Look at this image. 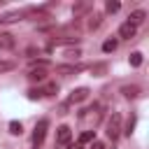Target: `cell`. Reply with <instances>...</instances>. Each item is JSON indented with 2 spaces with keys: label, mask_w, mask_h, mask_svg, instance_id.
<instances>
[{
  "label": "cell",
  "mask_w": 149,
  "mask_h": 149,
  "mask_svg": "<svg viewBox=\"0 0 149 149\" xmlns=\"http://www.w3.org/2000/svg\"><path fill=\"white\" fill-rule=\"evenodd\" d=\"M100 119H102V107H100V102H93V105H88L86 109L79 112V121H81V123H88V130H93V126H95Z\"/></svg>",
  "instance_id": "obj_1"
},
{
  "label": "cell",
  "mask_w": 149,
  "mask_h": 149,
  "mask_svg": "<svg viewBox=\"0 0 149 149\" xmlns=\"http://www.w3.org/2000/svg\"><path fill=\"white\" fill-rule=\"evenodd\" d=\"M105 133H107V137H109L112 142L121 135V114H119V112H112V116H109L107 123H105Z\"/></svg>",
  "instance_id": "obj_2"
},
{
  "label": "cell",
  "mask_w": 149,
  "mask_h": 149,
  "mask_svg": "<svg viewBox=\"0 0 149 149\" xmlns=\"http://www.w3.org/2000/svg\"><path fill=\"white\" fill-rule=\"evenodd\" d=\"M70 140H72L70 126H58L56 128V149H70Z\"/></svg>",
  "instance_id": "obj_3"
},
{
  "label": "cell",
  "mask_w": 149,
  "mask_h": 149,
  "mask_svg": "<svg viewBox=\"0 0 149 149\" xmlns=\"http://www.w3.org/2000/svg\"><path fill=\"white\" fill-rule=\"evenodd\" d=\"M47 130H49V119H40V121L35 123V130H33V144H35V147H40V144L44 142Z\"/></svg>",
  "instance_id": "obj_4"
},
{
  "label": "cell",
  "mask_w": 149,
  "mask_h": 149,
  "mask_svg": "<svg viewBox=\"0 0 149 149\" xmlns=\"http://www.w3.org/2000/svg\"><path fill=\"white\" fill-rule=\"evenodd\" d=\"M86 65H81V63H65V65H56V72L58 74H77V72H81Z\"/></svg>",
  "instance_id": "obj_5"
},
{
  "label": "cell",
  "mask_w": 149,
  "mask_h": 149,
  "mask_svg": "<svg viewBox=\"0 0 149 149\" xmlns=\"http://www.w3.org/2000/svg\"><path fill=\"white\" fill-rule=\"evenodd\" d=\"M86 98H88V88H86V86H79V88H74V91L70 93L68 102L74 105V102H81V100H86Z\"/></svg>",
  "instance_id": "obj_6"
},
{
  "label": "cell",
  "mask_w": 149,
  "mask_h": 149,
  "mask_svg": "<svg viewBox=\"0 0 149 149\" xmlns=\"http://www.w3.org/2000/svg\"><path fill=\"white\" fill-rule=\"evenodd\" d=\"M135 30H137V28H135L133 23H128V21H126V23H121V26H119V37L130 40V37H135Z\"/></svg>",
  "instance_id": "obj_7"
},
{
  "label": "cell",
  "mask_w": 149,
  "mask_h": 149,
  "mask_svg": "<svg viewBox=\"0 0 149 149\" xmlns=\"http://www.w3.org/2000/svg\"><path fill=\"white\" fill-rule=\"evenodd\" d=\"M28 79H30V81H44V79H47V68H30Z\"/></svg>",
  "instance_id": "obj_8"
},
{
  "label": "cell",
  "mask_w": 149,
  "mask_h": 149,
  "mask_svg": "<svg viewBox=\"0 0 149 149\" xmlns=\"http://www.w3.org/2000/svg\"><path fill=\"white\" fill-rule=\"evenodd\" d=\"M144 16H147V14H144L142 9H135V12H130V16H128V23H133V26L137 28V26L144 21Z\"/></svg>",
  "instance_id": "obj_9"
},
{
  "label": "cell",
  "mask_w": 149,
  "mask_h": 149,
  "mask_svg": "<svg viewBox=\"0 0 149 149\" xmlns=\"http://www.w3.org/2000/svg\"><path fill=\"white\" fill-rule=\"evenodd\" d=\"M14 47V35L12 33H0V49H12Z\"/></svg>",
  "instance_id": "obj_10"
},
{
  "label": "cell",
  "mask_w": 149,
  "mask_h": 149,
  "mask_svg": "<svg viewBox=\"0 0 149 149\" xmlns=\"http://www.w3.org/2000/svg\"><path fill=\"white\" fill-rule=\"evenodd\" d=\"M21 16H23V12H7V14L0 16V23H14V21H19Z\"/></svg>",
  "instance_id": "obj_11"
},
{
  "label": "cell",
  "mask_w": 149,
  "mask_h": 149,
  "mask_svg": "<svg viewBox=\"0 0 149 149\" xmlns=\"http://www.w3.org/2000/svg\"><path fill=\"white\" fill-rule=\"evenodd\" d=\"M116 47H119V40H116V37H109V40H105V42H102V51H105V54L116 51Z\"/></svg>",
  "instance_id": "obj_12"
},
{
  "label": "cell",
  "mask_w": 149,
  "mask_h": 149,
  "mask_svg": "<svg viewBox=\"0 0 149 149\" xmlns=\"http://www.w3.org/2000/svg\"><path fill=\"white\" fill-rule=\"evenodd\" d=\"M121 93H123L126 98H137V95H140V86H135V84L123 86V88H121Z\"/></svg>",
  "instance_id": "obj_13"
},
{
  "label": "cell",
  "mask_w": 149,
  "mask_h": 149,
  "mask_svg": "<svg viewBox=\"0 0 149 149\" xmlns=\"http://www.w3.org/2000/svg\"><path fill=\"white\" fill-rule=\"evenodd\" d=\"M135 121H137V119H135V116H130V119L126 121V126H121V133L130 137V135H133V130H135Z\"/></svg>",
  "instance_id": "obj_14"
},
{
  "label": "cell",
  "mask_w": 149,
  "mask_h": 149,
  "mask_svg": "<svg viewBox=\"0 0 149 149\" xmlns=\"http://www.w3.org/2000/svg\"><path fill=\"white\" fill-rule=\"evenodd\" d=\"M142 61H144V56H142L140 51H133V54H130V58H128V63H130L133 68H140V65H142Z\"/></svg>",
  "instance_id": "obj_15"
},
{
  "label": "cell",
  "mask_w": 149,
  "mask_h": 149,
  "mask_svg": "<svg viewBox=\"0 0 149 149\" xmlns=\"http://www.w3.org/2000/svg\"><path fill=\"white\" fill-rule=\"evenodd\" d=\"M91 72H93V77H102L107 72V65L105 63H95V65H91Z\"/></svg>",
  "instance_id": "obj_16"
},
{
  "label": "cell",
  "mask_w": 149,
  "mask_h": 149,
  "mask_svg": "<svg viewBox=\"0 0 149 149\" xmlns=\"http://www.w3.org/2000/svg\"><path fill=\"white\" fill-rule=\"evenodd\" d=\"M95 137H93V130H84L81 135H79V140H77V144L81 147V144H86V142H93Z\"/></svg>",
  "instance_id": "obj_17"
},
{
  "label": "cell",
  "mask_w": 149,
  "mask_h": 149,
  "mask_svg": "<svg viewBox=\"0 0 149 149\" xmlns=\"http://www.w3.org/2000/svg\"><path fill=\"white\" fill-rule=\"evenodd\" d=\"M7 128H9V133H12V135H21V133H23L21 121H9V126H7Z\"/></svg>",
  "instance_id": "obj_18"
},
{
  "label": "cell",
  "mask_w": 149,
  "mask_h": 149,
  "mask_svg": "<svg viewBox=\"0 0 149 149\" xmlns=\"http://www.w3.org/2000/svg\"><path fill=\"white\" fill-rule=\"evenodd\" d=\"M56 93H58V84H54V81L42 88V95H56Z\"/></svg>",
  "instance_id": "obj_19"
},
{
  "label": "cell",
  "mask_w": 149,
  "mask_h": 149,
  "mask_svg": "<svg viewBox=\"0 0 149 149\" xmlns=\"http://www.w3.org/2000/svg\"><path fill=\"white\" fill-rule=\"evenodd\" d=\"M14 68H16L14 61H0V72H12Z\"/></svg>",
  "instance_id": "obj_20"
},
{
  "label": "cell",
  "mask_w": 149,
  "mask_h": 149,
  "mask_svg": "<svg viewBox=\"0 0 149 149\" xmlns=\"http://www.w3.org/2000/svg\"><path fill=\"white\" fill-rule=\"evenodd\" d=\"M100 21H102V16H100V14H93V16H91V21H88V28H91V30L100 28Z\"/></svg>",
  "instance_id": "obj_21"
},
{
  "label": "cell",
  "mask_w": 149,
  "mask_h": 149,
  "mask_svg": "<svg viewBox=\"0 0 149 149\" xmlns=\"http://www.w3.org/2000/svg\"><path fill=\"white\" fill-rule=\"evenodd\" d=\"M119 7H121V2H116V0H109V2L105 5V9H107L109 14H114V12H119Z\"/></svg>",
  "instance_id": "obj_22"
},
{
  "label": "cell",
  "mask_w": 149,
  "mask_h": 149,
  "mask_svg": "<svg viewBox=\"0 0 149 149\" xmlns=\"http://www.w3.org/2000/svg\"><path fill=\"white\" fill-rule=\"evenodd\" d=\"M47 65H49L47 58H33L30 61V68H47Z\"/></svg>",
  "instance_id": "obj_23"
},
{
  "label": "cell",
  "mask_w": 149,
  "mask_h": 149,
  "mask_svg": "<svg viewBox=\"0 0 149 149\" xmlns=\"http://www.w3.org/2000/svg\"><path fill=\"white\" fill-rule=\"evenodd\" d=\"M42 98V88H30L28 91V100H40Z\"/></svg>",
  "instance_id": "obj_24"
},
{
  "label": "cell",
  "mask_w": 149,
  "mask_h": 149,
  "mask_svg": "<svg viewBox=\"0 0 149 149\" xmlns=\"http://www.w3.org/2000/svg\"><path fill=\"white\" fill-rule=\"evenodd\" d=\"M77 56H81L79 49H65V58H77Z\"/></svg>",
  "instance_id": "obj_25"
},
{
  "label": "cell",
  "mask_w": 149,
  "mask_h": 149,
  "mask_svg": "<svg viewBox=\"0 0 149 149\" xmlns=\"http://www.w3.org/2000/svg\"><path fill=\"white\" fill-rule=\"evenodd\" d=\"M68 109H70V102L65 100V102H61V107H58V114H68Z\"/></svg>",
  "instance_id": "obj_26"
},
{
  "label": "cell",
  "mask_w": 149,
  "mask_h": 149,
  "mask_svg": "<svg viewBox=\"0 0 149 149\" xmlns=\"http://www.w3.org/2000/svg\"><path fill=\"white\" fill-rule=\"evenodd\" d=\"M88 149H105V144H102L100 140H93V144H91Z\"/></svg>",
  "instance_id": "obj_27"
},
{
  "label": "cell",
  "mask_w": 149,
  "mask_h": 149,
  "mask_svg": "<svg viewBox=\"0 0 149 149\" xmlns=\"http://www.w3.org/2000/svg\"><path fill=\"white\" fill-rule=\"evenodd\" d=\"M33 149H37V147H33Z\"/></svg>",
  "instance_id": "obj_28"
}]
</instances>
